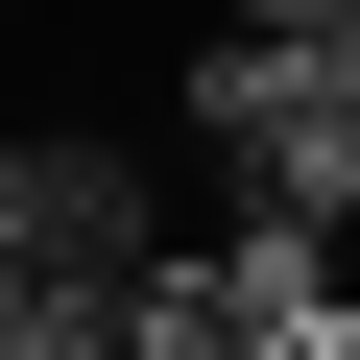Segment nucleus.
Masks as SVG:
<instances>
[{
    "instance_id": "f257e3e1",
    "label": "nucleus",
    "mask_w": 360,
    "mask_h": 360,
    "mask_svg": "<svg viewBox=\"0 0 360 360\" xmlns=\"http://www.w3.org/2000/svg\"><path fill=\"white\" fill-rule=\"evenodd\" d=\"M168 144L217 168V217L336 240L360 217V0H336V25H217L193 72H168Z\"/></svg>"
},
{
    "instance_id": "f03ea898",
    "label": "nucleus",
    "mask_w": 360,
    "mask_h": 360,
    "mask_svg": "<svg viewBox=\"0 0 360 360\" xmlns=\"http://www.w3.org/2000/svg\"><path fill=\"white\" fill-rule=\"evenodd\" d=\"M217 25H336V0H217Z\"/></svg>"
}]
</instances>
